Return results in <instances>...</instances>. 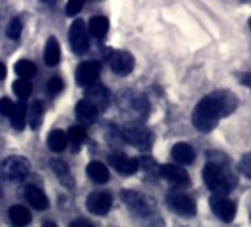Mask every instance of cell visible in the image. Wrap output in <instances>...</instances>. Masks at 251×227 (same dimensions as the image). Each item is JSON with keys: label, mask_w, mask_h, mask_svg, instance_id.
I'll return each mask as SVG.
<instances>
[{"label": "cell", "mask_w": 251, "mask_h": 227, "mask_svg": "<svg viewBox=\"0 0 251 227\" xmlns=\"http://www.w3.org/2000/svg\"><path fill=\"white\" fill-rule=\"evenodd\" d=\"M108 161H110V165H112L117 172H123V174H134L140 169L138 161L125 155V153H112Z\"/></svg>", "instance_id": "cell-15"}, {"label": "cell", "mask_w": 251, "mask_h": 227, "mask_svg": "<svg viewBox=\"0 0 251 227\" xmlns=\"http://www.w3.org/2000/svg\"><path fill=\"white\" fill-rule=\"evenodd\" d=\"M44 59H46V63L50 64V66L59 64V61H61V46H59L57 38L51 36L50 40H48L46 51H44Z\"/></svg>", "instance_id": "cell-23"}, {"label": "cell", "mask_w": 251, "mask_h": 227, "mask_svg": "<svg viewBox=\"0 0 251 227\" xmlns=\"http://www.w3.org/2000/svg\"><path fill=\"white\" fill-rule=\"evenodd\" d=\"M87 176L97 182V184H106L110 180V172L106 169V165L100 163V161H91L87 165Z\"/></svg>", "instance_id": "cell-19"}, {"label": "cell", "mask_w": 251, "mask_h": 227, "mask_svg": "<svg viewBox=\"0 0 251 227\" xmlns=\"http://www.w3.org/2000/svg\"><path fill=\"white\" fill-rule=\"evenodd\" d=\"M48 146H50L51 151L61 153V151H64V148L68 146V135H66L64 131H61V129L51 131L50 137H48Z\"/></svg>", "instance_id": "cell-22"}, {"label": "cell", "mask_w": 251, "mask_h": 227, "mask_svg": "<svg viewBox=\"0 0 251 227\" xmlns=\"http://www.w3.org/2000/svg\"><path fill=\"white\" fill-rule=\"evenodd\" d=\"M26 114H28L26 104L23 102V99H21V101L13 106V112H12V115H10V121H12V127L15 131H23V129H25Z\"/></svg>", "instance_id": "cell-20"}, {"label": "cell", "mask_w": 251, "mask_h": 227, "mask_svg": "<svg viewBox=\"0 0 251 227\" xmlns=\"http://www.w3.org/2000/svg\"><path fill=\"white\" fill-rule=\"evenodd\" d=\"M117 108L130 119H146L150 114V102L138 91L125 89L117 95Z\"/></svg>", "instance_id": "cell-3"}, {"label": "cell", "mask_w": 251, "mask_h": 227, "mask_svg": "<svg viewBox=\"0 0 251 227\" xmlns=\"http://www.w3.org/2000/svg\"><path fill=\"white\" fill-rule=\"evenodd\" d=\"M48 91H50V95H59L63 91V80L61 78H51L50 84H48Z\"/></svg>", "instance_id": "cell-33"}, {"label": "cell", "mask_w": 251, "mask_h": 227, "mask_svg": "<svg viewBox=\"0 0 251 227\" xmlns=\"http://www.w3.org/2000/svg\"><path fill=\"white\" fill-rule=\"evenodd\" d=\"M210 206H212V212H214L221 222L225 224H230L236 216V204L226 199V195H219V193H214L210 197Z\"/></svg>", "instance_id": "cell-7"}, {"label": "cell", "mask_w": 251, "mask_h": 227, "mask_svg": "<svg viewBox=\"0 0 251 227\" xmlns=\"http://www.w3.org/2000/svg\"><path fill=\"white\" fill-rule=\"evenodd\" d=\"M110 66L117 76H128L134 68V59L128 51H113L110 57Z\"/></svg>", "instance_id": "cell-13"}, {"label": "cell", "mask_w": 251, "mask_h": 227, "mask_svg": "<svg viewBox=\"0 0 251 227\" xmlns=\"http://www.w3.org/2000/svg\"><path fill=\"white\" fill-rule=\"evenodd\" d=\"M208 163L202 170L204 176V184L212 189L214 193L219 195H226L228 191L236 186V176L230 170V161L228 157L219 153V151H208L206 153Z\"/></svg>", "instance_id": "cell-2"}, {"label": "cell", "mask_w": 251, "mask_h": 227, "mask_svg": "<svg viewBox=\"0 0 251 227\" xmlns=\"http://www.w3.org/2000/svg\"><path fill=\"white\" fill-rule=\"evenodd\" d=\"M238 99L230 91H215L212 95L204 97L193 110V125L201 133H210L214 131L219 119L226 117L236 110Z\"/></svg>", "instance_id": "cell-1"}, {"label": "cell", "mask_w": 251, "mask_h": 227, "mask_svg": "<svg viewBox=\"0 0 251 227\" xmlns=\"http://www.w3.org/2000/svg\"><path fill=\"white\" fill-rule=\"evenodd\" d=\"M85 99H87L99 112H104L108 106H110V91L100 85V84H91L85 89Z\"/></svg>", "instance_id": "cell-11"}, {"label": "cell", "mask_w": 251, "mask_h": 227, "mask_svg": "<svg viewBox=\"0 0 251 227\" xmlns=\"http://www.w3.org/2000/svg\"><path fill=\"white\" fill-rule=\"evenodd\" d=\"M51 170L57 174L59 182L63 184L64 188H74V178H72V172L68 169V165L63 163V161H53L51 163Z\"/></svg>", "instance_id": "cell-21"}, {"label": "cell", "mask_w": 251, "mask_h": 227, "mask_svg": "<svg viewBox=\"0 0 251 227\" xmlns=\"http://www.w3.org/2000/svg\"><path fill=\"white\" fill-rule=\"evenodd\" d=\"M13 93H15L19 99H28L30 93H32V85H30L28 78H21V80L13 82Z\"/></svg>", "instance_id": "cell-28"}, {"label": "cell", "mask_w": 251, "mask_h": 227, "mask_svg": "<svg viewBox=\"0 0 251 227\" xmlns=\"http://www.w3.org/2000/svg\"><path fill=\"white\" fill-rule=\"evenodd\" d=\"M6 78V66H4V63H0V82Z\"/></svg>", "instance_id": "cell-37"}, {"label": "cell", "mask_w": 251, "mask_h": 227, "mask_svg": "<svg viewBox=\"0 0 251 227\" xmlns=\"http://www.w3.org/2000/svg\"><path fill=\"white\" fill-rule=\"evenodd\" d=\"M68 40H70V48L77 55H83L89 50V34H87V25L79 19H75L70 32H68Z\"/></svg>", "instance_id": "cell-8"}, {"label": "cell", "mask_w": 251, "mask_h": 227, "mask_svg": "<svg viewBox=\"0 0 251 227\" xmlns=\"http://www.w3.org/2000/svg\"><path fill=\"white\" fill-rule=\"evenodd\" d=\"M121 137L125 140L126 144H130V146H136L140 150H146V148H150L151 146V133L148 129H144V127L140 125H126L121 129Z\"/></svg>", "instance_id": "cell-6"}, {"label": "cell", "mask_w": 251, "mask_h": 227, "mask_svg": "<svg viewBox=\"0 0 251 227\" xmlns=\"http://www.w3.org/2000/svg\"><path fill=\"white\" fill-rule=\"evenodd\" d=\"M87 208L89 212H93L95 216H106L112 208V195L104 193V191L91 193L87 197Z\"/></svg>", "instance_id": "cell-14"}, {"label": "cell", "mask_w": 251, "mask_h": 227, "mask_svg": "<svg viewBox=\"0 0 251 227\" xmlns=\"http://www.w3.org/2000/svg\"><path fill=\"white\" fill-rule=\"evenodd\" d=\"M108 30H110V21L106 19V17H93L91 21H89V32L93 34L95 38H104L108 34Z\"/></svg>", "instance_id": "cell-26"}, {"label": "cell", "mask_w": 251, "mask_h": 227, "mask_svg": "<svg viewBox=\"0 0 251 227\" xmlns=\"http://www.w3.org/2000/svg\"><path fill=\"white\" fill-rule=\"evenodd\" d=\"M83 4H85V0H68V4H66V15L68 17H74L75 13L81 12Z\"/></svg>", "instance_id": "cell-31"}, {"label": "cell", "mask_w": 251, "mask_h": 227, "mask_svg": "<svg viewBox=\"0 0 251 227\" xmlns=\"http://www.w3.org/2000/svg\"><path fill=\"white\" fill-rule=\"evenodd\" d=\"M13 112V102L8 99V97H2L0 99V114L2 115H6V117H10Z\"/></svg>", "instance_id": "cell-34"}, {"label": "cell", "mask_w": 251, "mask_h": 227, "mask_svg": "<svg viewBox=\"0 0 251 227\" xmlns=\"http://www.w3.org/2000/svg\"><path fill=\"white\" fill-rule=\"evenodd\" d=\"M66 135H68V142H72L75 148H77V146H79V144H81L83 140L87 139V131H85L83 127H79V125L70 127Z\"/></svg>", "instance_id": "cell-29"}, {"label": "cell", "mask_w": 251, "mask_h": 227, "mask_svg": "<svg viewBox=\"0 0 251 227\" xmlns=\"http://www.w3.org/2000/svg\"><path fill=\"white\" fill-rule=\"evenodd\" d=\"M238 80H240V82H244L246 85H250V87H251V74H238Z\"/></svg>", "instance_id": "cell-36"}, {"label": "cell", "mask_w": 251, "mask_h": 227, "mask_svg": "<svg viewBox=\"0 0 251 227\" xmlns=\"http://www.w3.org/2000/svg\"><path fill=\"white\" fill-rule=\"evenodd\" d=\"M75 115H77V119L83 121V123H93V121L97 119V115H99V110H97L87 99H83V101H79L75 104Z\"/></svg>", "instance_id": "cell-18"}, {"label": "cell", "mask_w": 251, "mask_h": 227, "mask_svg": "<svg viewBox=\"0 0 251 227\" xmlns=\"http://www.w3.org/2000/svg\"><path fill=\"white\" fill-rule=\"evenodd\" d=\"M25 199L28 201L30 206H34L36 210H46L50 206V201L46 197V193L38 186H26L25 188Z\"/></svg>", "instance_id": "cell-16"}, {"label": "cell", "mask_w": 251, "mask_h": 227, "mask_svg": "<svg viewBox=\"0 0 251 227\" xmlns=\"http://www.w3.org/2000/svg\"><path fill=\"white\" fill-rule=\"evenodd\" d=\"M28 170H30V165L21 155H12V157L4 159V163H2V174H4L6 180H10V182H21V180H25Z\"/></svg>", "instance_id": "cell-4"}, {"label": "cell", "mask_w": 251, "mask_h": 227, "mask_svg": "<svg viewBox=\"0 0 251 227\" xmlns=\"http://www.w3.org/2000/svg\"><path fill=\"white\" fill-rule=\"evenodd\" d=\"M89 226H91V224L85 222V220H75V222L70 224V227H89Z\"/></svg>", "instance_id": "cell-35"}, {"label": "cell", "mask_w": 251, "mask_h": 227, "mask_svg": "<svg viewBox=\"0 0 251 227\" xmlns=\"http://www.w3.org/2000/svg\"><path fill=\"white\" fill-rule=\"evenodd\" d=\"M100 76V63L99 61H85L75 68V82L83 87L95 84Z\"/></svg>", "instance_id": "cell-12"}, {"label": "cell", "mask_w": 251, "mask_h": 227, "mask_svg": "<svg viewBox=\"0 0 251 227\" xmlns=\"http://www.w3.org/2000/svg\"><path fill=\"white\" fill-rule=\"evenodd\" d=\"M21 30H23V25H21V21H19V19H12V21L8 23L6 34H8V38H12V40H17V38L21 36Z\"/></svg>", "instance_id": "cell-30"}, {"label": "cell", "mask_w": 251, "mask_h": 227, "mask_svg": "<svg viewBox=\"0 0 251 227\" xmlns=\"http://www.w3.org/2000/svg\"><path fill=\"white\" fill-rule=\"evenodd\" d=\"M240 170L251 180V151H248V153L242 157V161H240Z\"/></svg>", "instance_id": "cell-32"}, {"label": "cell", "mask_w": 251, "mask_h": 227, "mask_svg": "<svg viewBox=\"0 0 251 227\" xmlns=\"http://www.w3.org/2000/svg\"><path fill=\"white\" fill-rule=\"evenodd\" d=\"M42 119H44V104H42V101H32V104L28 106L26 121L32 129H40Z\"/></svg>", "instance_id": "cell-25"}, {"label": "cell", "mask_w": 251, "mask_h": 227, "mask_svg": "<svg viewBox=\"0 0 251 227\" xmlns=\"http://www.w3.org/2000/svg\"><path fill=\"white\" fill-rule=\"evenodd\" d=\"M166 202L179 216L191 218V216L197 214V204H195V201L189 197L187 193H183V191H172V193H168L166 195Z\"/></svg>", "instance_id": "cell-5"}, {"label": "cell", "mask_w": 251, "mask_h": 227, "mask_svg": "<svg viewBox=\"0 0 251 227\" xmlns=\"http://www.w3.org/2000/svg\"><path fill=\"white\" fill-rule=\"evenodd\" d=\"M8 216H10V222H12L13 226H28L30 220H32V216H30V212H28V208L21 206V204L12 206L10 212H8Z\"/></svg>", "instance_id": "cell-24"}, {"label": "cell", "mask_w": 251, "mask_h": 227, "mask_svg": "<svg viewBox=\"0 0 251 227\" xmlns=\"http://www.w3.org/2000/svg\"><path fill=\"white\" fill-rule=\"evenodd\" d=\"M123 202L128 206L130 212H134L136 216H142V218H146V216H150L153 212L151 202L138 191H130V189L123 191Z\"/></svg>", "instance_id": "cell-9"}, {"label": "cell", "mask_w": 251, "mask_h": 227, "mask_svg": "<svg viewBox=\"0 0 251 227\" xmlns=\"http://www.w3.org/2000/svg\"><path fill=\"white\" fill-rule=\"evenodd\" d=\"M42 2H48V0H42Z\"/></svg>", "instance_id": "cell-38"}, {"label": "cell", "mask_w": 251, "mask_h": 227, "mask_svg": "<svg viewBox=\"0 0 251 227\" xmlns=\"http://www.w3.org/2000/svg\"><path fill=\"white\" fill-rule=\"evenodd\" d=\"M159 172H161V176H163L166 182H170V184L176 186V188H187L189 184H191L189 174L181 169L179 163L163 165V167L159 169Z\"/></svg>", "instance_id": "cell-10"}, {"label": "cell", "mask_w": 251, "mask_h": 227, "mask_svg": "<svg viewBox=\"0 0 251 227\" xmlns=\"http://www.w3.org/2000/svg\"><path fill=\"white\" fill-rule=\"evenodd\" d=\"M172 159L179 165H191L195 161V150L187 142H177L172 148Z\"/></svg>", "instance_id": "cell-17"}, {"label": "cell", "mask_w": 251, "mask_h": 227, "mask_svg": "<svg viewBox=\"0 0 251 227\" xmlns=\"http://www.w3.org/2000/svg\"><path fill=\"white\" fill-rule=\"evenodd\" d=\"M15 72L19 78H28L30 80L32 76H36V64L28 61V59H21V61L15 63Z\"/></svg>", "instance_id": "cell-27"}]
</instances>
